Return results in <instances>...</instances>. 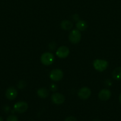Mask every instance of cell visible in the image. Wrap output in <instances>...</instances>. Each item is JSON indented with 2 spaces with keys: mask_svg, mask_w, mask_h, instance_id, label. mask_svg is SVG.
Returning <instances> with one entry per match:
<instances>
[{
  "mask_svg": "<svg viewBox=\"0 0 121 121\" xmlns=\"http://www.w3.org/2000/svg\"><path fill=\"white\" fill-rule=\"evenodd\" d=\"M108 62L103 59H96L93 62V66L95 69L98 72H103L108 67Z\"/></svg>",
  "mask_w": 121,
  "mask_h": 121,
  "instance_id": "obj_1",
  "label": "cell"
},
{
  "mask_svg": "<svg viewBox=\"0 0 121 121\" xmlns=\"http://www.w3.org/2000/svg\"><path fill=\"white\" fill-rule=\"evenodd\" d=\"M73 27V24L69 20H64L60 23V27L64 30H70Z\"/></svg>",
  "mask_w": 121,
  "mask_h": 121,
  "instance_id": "obj_11",
  "label": "cell"
},
{
  "mask_svg": "<svg viewBox=\"0 0 121 121\" xmlns=\"http://www.w3.org/2000/svg\"><path fill=\"white\" fill-rule=\"evenodd\" d=\"M81 34L78 30H73L69 34V40L73 44H77L80 41Z\"/></svg>",
  "mask_w": 121,
  "mask_h": 121,
  "instance_id": "obj_3",
  "label": "cell"
},
{
  "mask_svg": "<svg viewBox=\"0 0 121 121\" xmlns=\"http://www.w3.org/2000/svg\"><path fill=\"white\" fill-rule=\"evenodd\" d=\"M17 95L18 92L15 87H10L6 90L5 96L8 100H14L17 96Z\"/></svg>",
  "mask_w": 121,
  "mask_h": 121,
  "instance_id": "obj_9",
  "label": "cell"
},
{
  "mask_svg": "<svg viewBox=\"0 0 121 121\" xmlns=\"http://www.w3.org/2000/svg\"><path fill=\"white\" fill-rule=\"evenodd\" d=\"M0 121H3V119L1 117H0Z\"/></svg>",
  "mask_w": 121,
  "mask_h": 121,
  "instance_id": "obj_20",
  "label": "cell"
},
{
  "mask_svg": "<svg viewBox=\"0 0 121 121\" xmlns=\"http://www.w3.org/2000/svg\"><path fill=\"white\" fill-rule=\"evenodd\" d=\"M76 27H77V30L79 31H84L87 28V24L85 21L83 20H79L76 24Z\"/></svg>",
  "mask_w": 121,
  "mask_h": 121,
  "instance_id": "obj_14",
  "label": "cell"
},
{
  "mask_svg": "<svg viewBox=\"0 0 121 121\" xmlns=\"http://www.w3.org/2000/svg\"><path fill=\"white\" fill-rule=\"evenodd\" d=\"M112 78L116 80H121V67H117L112 72Z\"/></svg>",
  "mask_w": 121,
  "mask_h": 121,
  "instance_id": "obj_12",
  "label": "cell"
},
{
  "mask_svg": "<svg viewBox=\"0 0 121 121\" xmlns=\"http://www.w3.org/2000/svg\"><path fill=\"white\" fill-rule=\"evenodd\" d=\"M93 121H100L98 120V119H94V120Z\"/></svg>",
  "mask_w": 121,
  "mask_h": 121,
  "instance_id": "obj_21",
  "label": "cell"
},
{
  "mask_svg": "<svg viewBox=\"0 0 121 121\" xmlns=\"http://www.w3.org/2000/svg\"><path fill=\"white\" fill-rule=\"evenodd\" d=\"M91 90L87 87H83L79 90L78 92V96L81 99L86 100L88 99L91 96Z\"/></svg>",
  "mask_w": 121,
  "mask_h": 121,
  "instance_id": "obj_6",
  "label": "cell"
},
{
  "mask_svg": "<svg viewBox=\"0 0 121 121\" xmlns=\"http://www.w3.org/2000/svg\"><path fill=\"white\" fill-rule=\"evenodd\" d=\"M51 89L52 91H55L57 89V86L56 85H55V84H52L51 86Z\"/></svg>",
  "mask_w": 121,
  "mask_h": 121,
  "instance_id": "obj_18",
  "label": "cell"
},
{
  "mask_svg": "<svg viewBox=\"0 0 121 121\" xmlns=\"http://www.w3.org/2000/svg\"><path fill=\"white\" fill-rule=\"evenodd\" d=\"M37 94L40 98H46L49 96V92L46 88L45 87H41L37 91Z\"/></svg>",
  "mask_w": 121,
  "mask_h": 121,
  "instance_id": "obj_13",
  "label": "cell"
},
{
  "mask_svg": "<svg viewBox=\"0 0 121 121\" xmlns=\"http://www.w3.org/2000/svg\"><path fill=\"white\" fill-rule=\"evenodd\" d=\"M70 54V49L66 46H60L56 52V55L60 59L67 57Z\"/></svg>",
  "mask_w": 121,
  "mask_h": 121,
  "instance_id": "obj_5",
  "label": "cell"
},
{
  "mask_svg": "<svg viewBox=\"0 0 121 121\" xmlns=\"http://www.w3.org/2000/svg\"><path fill=\"white\" fill-rule=\"evenodd\" d=\"M7 121H18V118L16 116L11 115L7 118Z\"/></svg>",
  "mask_w": 121,
  "mask_h": 121,
  "instance_id": "obj_15",
  "label": "cell"
},
{
  "mask_svg": "<svg viewBox=\"0 0 121 121\" xmlns=\"http://www.w3.org/2000/svg\"><path fill=\"white\" fill-rule=\"evenodd\" d=\"M14 111L18 113H24L28 109V105L26 102H19L14 106Z\"/></svg>",
  "mask_w": 121,
  "mask_h": 121,
  "instance_id": "obj_8",
  "label": "cell"
},
{
  "mask_svg": "<svg viewBox=\"0 0 121 121\" xmlns=\"http://www.w3.org/2000/svg\"><path fill=\"white\" fill-rule=\"evenodd\" d=\"M112 93L111 92L107 89H102L100 92H99L98 95V96L99 99H100L102 101H106L108 99H110L111 97Z\"/></svg>",
  "mask_w": 121,
  "mask_h": 121,
  "instance_id": "obj_10",
  "label": "cell"
},
{
  "mask_svg": "<svg viewBox=\"0 0 121 121\" xmlns=\"http://www.w3.org/2000/svg\"><path fill=\"white\" fill-rule=\"evenodd\" d=\"M25 86H26V83H25L24 81H20V82L19 83L18 87H19V88H20V89H23Z\"/></svg>",
  "mask_w": 121,
  "mask_h": 121,
  "instance_id": "obj_16",
  "label": "cell"
},
{
  "mask_svg": "<svg viewBox=\"0 0 121 121\" xmlns=\"http://www.w3.org/2000/svg\"><path fill=\"white\" fill-rule=\"evenodd\" d=\"M65 96L62 94L60 93H54L52 94L51 96V100L52 102L56 105H60L62 104L65 101Z\"/></svg>",
  "mask_w": 121,
  "mask_h": 121,
  "instance_id": "obj_7",
  "label": "cell"
},
{
  "mask_svg": "<svg viewBox=\"0 0 121 121\" xmlns=\"http://www.w3.org/2000/svg\"><path fill=\"white\" fill-rule=\"evenodd\" d=\"M119 101H120V103L121 104V93L119 95Z\"/></svg>",
  "mask_w": 121,
  "mask_h": 121,
  "instance_id": "obj_19",
  "label": "cell"
},
{
  "mask_svg": "<svg viewBox=\"0 0 121 121\" xmlns=\"http://www.w3.org/2000/svg\"><path fill=\"white\" fill-rule=\"evenodd\" d=\"M54 59L55 57L53 54L49 52L44 53L40 57V61L45 66H49L52 65L54 61Z\"/></svg>",
  "mask_w": 121,
  "mask_h": 121,
  "instance_id": "obj_2",
  "label": "cell"
},
{
  "mask_svg": "<svg viewBox=\"0 0 121 121\" xmlns=\"http://www.w3.org/2000/svg\"><path fill=\"white\" fill-rule=\"evenodd\" d=\"M64 76V73L59 69H53L50 72L49 77L51 80L55 82H58L61 80Z\"/></svg>",
  "mask_w": 121,
  "mask_h": 121,
  "instance_id": "obj_4",
  "label": "cell"
},
{
  "mask_svg": "<svg viewBox=\"0 0 121 121\" xmlns=\"http://www.w3.org/2000/svg\"><path fill=\"white\" fill-rule=\"evenodd\" d=\"M65 121H77V120L75 118H74V117H68L67 118H66Z\"/></svg>",
  "mask_w": 121,
  "mask_h": 121,
  "instance_id": "obj_17",
  "label": "cell"
}]
</instances>
